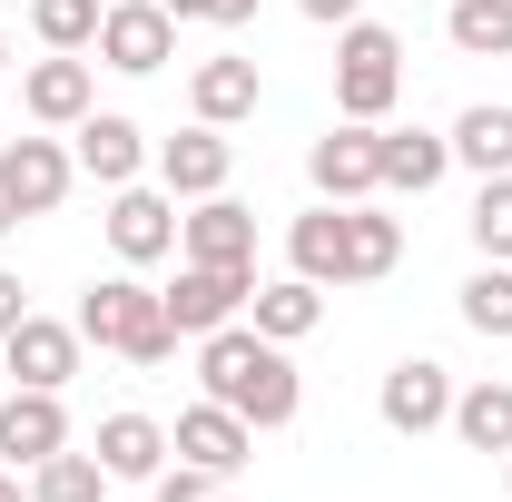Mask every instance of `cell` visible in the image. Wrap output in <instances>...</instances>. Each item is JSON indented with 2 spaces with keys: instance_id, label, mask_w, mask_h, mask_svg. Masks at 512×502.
Masks as SVG:
<instances>
[{
  "instance_id": "cell-22",
  "label": "cell",
  "mask_w": 512,
  "mask_h": 502,
  "mask_svg": "<svg viewBox=\"0 0 512 502\" xmlns=\"http://www.w3.org/2000/svg\"><path fill=\"white\" fill-rule=\"evenodd\" d=\"M444 168H453V138H444V128H384V197L444 188Z\"/></svg>"
},
{
  "instance_id": "cell-8",
  "label": "cell",
  "mask_w": 512,
  "mask_h": 502,
  "mask_svg": "<svg viewBox=\"0 0 512 502\" xmlns=\"http://www.w3.org/2000/svg\"><path fill=\"white\" fill-rule=\"evenodd\" d=\"M168 453H178V463H197V473H227V483H237V473L256 463V424H247V414H227L217 394H197L188 414L168 424Z\"/></svg>"
},
{
  "instance_id": "cell-36",
  "label": "cell",
  "mask_w": 512,
  "mask_h": 502,
  "mask_svg": "<svg viewBox=\"0 0 512 502\" xmlns=\"http://www.w3.org/2000/svg\"><path fill=\"white\" fill-rule=\"evenodd\" d=\"M0 79H10V40H0Z\"/></svg>"
},
{
  "instance_id": "cell-14",
  "label": "cell",
  "mask_w": 512,
  "mask_h": 502,
  "mask_svg": "<svg viewBox=\"0 0 512 502\" xmlns=\"http://www.w3.org/2000/svg\"><path fill=\"white\" fill-rule=\"evenodd\" d=\"M178 256L188 266H256V207H237V197H197L188 217H178Z\"/></svg>"
},
{
  "instance_id": "cell-16",
  "label": "cell",
  "mask_w": 512,
  "mask_h": 502,
  "mask_svg": "<svg viewBox=\"0 0 512 502\" xmlns=\"http://www.w3.org/2000/svg\"><path fill=\"white\" fill-rule=\"evenodd\" d=\"M60 443H69V404L40 394V384H10V404H0V463L30 473V463H50Z\"/></svg>"
},
{
  "instance_id": "cell-24",
  "label": "cell",
  "mask_w": 512,
  "mask_h": 502,
  "mask_svg": "<svg viewBox=\"0 0 512 502\" xmlns=\"http://www.w3.org/2000/svg\"><path fill=\"white\" fill-rule=\"evenodd\" d=\"M345 237H355V286H384V276L404 266V217H384L375 197L345 207Z\"/></svg>"
},
{
  "instance_id": "cell-1",
  "label": "cell",
  "mask_w": 512,
  "mask_h": 502,
  "mask_svg": "<svg viewBox=\"0 0 512 502\" xmlns=\"http://www.w3.org/2000/svg\"><path fill=\"white\" fill-rule=\"evenodd\" d=\"M197 384H207L227 414H247L256 434L296 424V404H306V384H296V365H286V345H266L247 315L217 325V335H197Z\"/></svg>"
},
{
  "instance_id": "cell-7",
  "label": "cell",
  "mask_w": 512,
  "mask_h": 502,
  "mask_svg": "<svg viewBox=\"0 0 512 502\" xmlns=\"http://www.w3.org/2000/svg\"><path fill=\"white\" fill-rule=\"evenodd\" d=\"M375 414H384V434H404V443L444 434V424H453V365H434V355H404V365L375 384Z\"/></svg>"
},
{
  "instance_id": "cell-31",
  "label": "cell",
  "mask_w": 512,
  "mask_h": 502,
  "mask_svg": "<svg viewBox=\"0 0 512 502\" xmlns=\"http://www.w3.org/2000/svg\"><path fill=\"white\" fill-rule=\"evenodd\" d=\"M158 10H168V20H207V30H247L266 0H158Z\"/></svg>"
},
{
  "instance_id": "cell-18",
  "label": "cell",
  "mask_w": 512,
  "mask_h": 502,
  "mask_svg": "<svg viewBox=\"0 0 512 502\" xmlns=\"http://www.w3.org/2000/svg\"><path fill=\"white\" fill-rule=\"evenodd\" d=\"M256 99H266V79H256L247 50H217V60H197V69H188V109H197L207 128L256 119Z\"/></svg>"
},
{
  "instance_id": "cell-3",
  "label": "cell",
  "mask_w": 512,
  "mask_h": 502,
  "mask_svg": "<svg viewBox=\"0 0 512 502\" xmlns=\"http://www.w3.org/2000/svg\"><path fill=\"white\" fill-rule=\"evenodd\" d=\"M404 99V40L384 20H345L335 30V119L384 128V109Z\"/></svg>"
},
{
  "instance_id": "cell-26",
  "label": "cell",
  "mask_w": 512,
  "mask_h": 502,
  "mask_svg": "<svg viewBox=\"0 0 512 502\" xmlns=\"http://www.w3.org/2000/svg\"><path fill=\"white\" fill-rule=\"evenodd\" d=\"M463 325H473L483 345H512V266L483 256V266L463 276Z\"/></svg>"
},
{
  "instance_id": "cell-27",
  "label": "cell",
  "mask_w": 512,
  "mask_h": 502,
  "mask_svg": "<svg viewBox=\"0 0 512 502\" xmlns=\"http://www.w3.org/2000/svg\"><path fill=\"white\" fill-rule=\"evenodd\" d=\"M30 502H109V473H99V453H50V463H30Z\"/></svg>"
},
{
  "instance_id": "cell-33",
  "label": "cell",
  "mask_w": 512,
  "mask_h": 502,
  "mask_svg": "<svg viewBox=\"0 0 512 502\" xmlns=\"http://www.w3.org/2000/svg\"><path fill=\"white\" fill-rule=\"evenodd\" d=\"M20 315H30V296H20V276H10V266H0V335H10V325H20Z\"/></svg>"
},
{
  "instance_id": "cell-32",
  "label": "cell",
  "mask_w": 512,
  "mask_h": 502,
  "mask_svg": "<svg viewBox=\"0 0 512 502\" xmlns=\"http://www.w3.org/2000/svg\"><path fill=\"white\" fill-rule=\"evenodd\" d=\"M296 10H306L316 30H345V20H365V0H296Z\"/></svg>"
},
{
  "instance_id": "cell-35",
  "label": "cell",
  "mask_w": 512,
  "mask_h": 502,
  "mask_svg": "<svg viewBox=\"0 0 512 502\" xmlns=\"http://www.w3.org/2000/svg\"><path fill=\"white\" fill-rule=\"evenodd\" d=\"M0 502H30V473H10V463H0Z\"/></svg>"
},
{
  "instance_id": "cell-20",
  "label": "cell",
  "mask_w": 512,
  "mask_h": 502,
  "mask_svg": "<svg viewBox=\"0 0 512 502\" xmlns=\"http://www.w3.org/2000/svg\"><path fill=\"white\" fill-rule=\"evenodd\" d=\"M247 325L266 335V345H306V335L325 325V286H306V276L286 266V276H266V286L247 296Z\"/></svg>"
},
{
  "instance_id": "cell-11",
  "label": "cell",
  "mask_w": 512,
  "mask_h": 502,
  "mask_svg": "<svg viewBox=\"0 0 512 502\" xmlns=\"http://www.w3.org/2000/svg\"><path fill=\"white\" fill-rule=\"evenodd\" d=\"M109 256L119 266H158V256H178V197L168 188H109Z\"/></svg>"
},
{
  "instance_id": "cell-23",
  "label": "cell",
  "mask_w": 512,
  "mask_h": 502,
  "mask_svg": "<svg viewBox=\"0 0 512 502\" xmlns=\"http://www.w3.org/2000/svg\"><path fill=\"white\" fill-rule=\"evenodd\" d=\"M463 453H512V384H453V424H444Z\"/></svg>"
},
{
  "instance_id": "cell-10",
  "label": "cell",
  "mask_w": 512,
  "mask_h": 502,
  "mask_svg": "<svg viewBox=\"0 0 512 502\" xmlns=\"http://www.w3.org/2000/svg\"><path fill=\"white\" fill-rule=\"evenodd\" d=\"M227 168H237V148H227V128H207V119H188L178 138H158V158H148V178L178 197V207L217 197V188H227Z\"/></svg>"
},
{
  "instance_id": "cell-5",
  "label": "cell",
  "mask_w": 512,
  "mask_h": 502,
  "mask_svg": "<svg viewBox=\"0 0 512 502\" xmlns=\"http://www.w3.org/2000/svg\"><path fill=\"white\" fill-rule=\"evenodd\" d=\"M247 296H256V266H188V256H178V286H158V306H168V325L188 345L217 335V325H237Z\"/></svg>"
},
{
  "instance_id": "cell-12",
  "label": "cell",
  "mask_w": 512,
  "mask_h": 502,
  "mask_svg": "<svg viewBox=\"0 0 512 502\" xmlns=\"http://www.w3.org/2000/svg\"><path fill=\"white\" fill-rule=\"evenodd\" d=\"M69 158H79V178H99V188H138L148 178V128L138 119H119V109H89V119L69 128Z\"/></svg>"
},
{
  "instance_id": "cell-21",
  "label": "cell",
  "mask_w": 512,
  "mask_h": 502,
  "mask_svg": "<svg viewBox=\"0 0 512 502\" xmlns=\"http://www.w3.org/2000/svg\"><path fill=\"white\" fill-rule=\"evenodd\" d=\"M444 138H453V168H473V178H512V99H473Z\"/></svg>"
},
{
  "instance_id": "cell-30",
  "label": "cell",
  "mask_w": 512,
  "mask_h": 502,
  "mask_svg": "<svg viewBox=\"0 0 512 502\" xmlns=\"http://www.w3.org/2000/svg\"><path fill=\"white\" fill-rule=\"evenodd\" d=\"M158 502H227V473H197V463H168L158 483H148Z\"/></svg>"
},
{
  "instance_id": "cell-4",
  "label": "cell",
  "mask_w": 512,
  "mask_h": 502,
  "mask_svg": "<svg viewBox=\"0 0 512 502\" xmlns=\"http://www.w3.org/2000/svg\"><path fill=\"white\" fill-rule=\"evenodd\" d=\"M306 178H316V197L325 207H355V197H384V128H365V119H335L306 148Z\"/></svg>"
},
{
  "instance_id": "cell-2",
  "label": "cell",
  "mask_w": 512,
  "mask_h": 502,
  "mask_svg": "<svg viewBox=\"0 0 512 502\" xmlns=\"http://www.w3.org/2000/svg\"><path fill=\"white\" fill-rule=\"evenodd\" d=\"M99 355H128L138 375H158L188 335L168 325V306H158V286H138V266H119V276H89V296H79V315H69Z\"/></svg>"
},
{
  "instance_id": "cell-6",
  "label": "cell",
  "mask_w": 512,
  "mask_h": 502,
  "mask_svg": "<svg viewBox=\"0 0 512 502\" xmlns=\"http://www.w3.org/2000/svg\"><path fill=\"white\" fill-rule=\"evenodd\" d=\"M168 60H178V20H168L158 0H109V10H99V69L158 79Z\"/></svg>"
},
{
  "instance_id": "cell-25",
  "label": "cell",
  "mask_w": 512,
  "mask_h": 502,
  "mask_svg": "<svg viewBox=\"0 0 512 502\" xmlns=\"http://www.w3.org/2000/svg\"><path fill=\"white\" fill-rule=\"evenodd\" d=\"M444 40L463 60H512V0H444Z\"/></svg>"
},
{
  "instance_id": "cell-28",
  "label": "cell",
  "mask_w": 512,
  "mask_h": 502,
  "mask_svg": "<svg viewBox=\"0 0 512 502\" xmlns=\"http://www.w3.org/2000/svg\"><path fill=\"white\" fill-rule=\"evenodd\" d=\"M99 10L109 0H30V30L40 50H99Z\"/></svg>"
},
{
  "instance_id": "cell-34",
  "label": "cell",
  "mask_w": 512,
  "mask_h": 502,
  "mask_svg": "<svg viewBox=\"0 0 512 502\" xmlns=\"http://www.w3.org/2000/svg\"><path fill=\"white\" fill-rule=\"evenodd\" d=\"M20 227H30V217H20V197L0 188V237H20Z\"/></svg>"
},
{
  "instance_id": "cell-15",
  "label": "cell",
  "mask_w": 512,
  "mask_h": 502,
  "mask_svg": "<svg viewBox=\"0 0 512 502\" xmlns=\"http://www.w3.org/2000/svg\"><path fill=\"white\" fill-rule=\"evenodd\" d=\"M20 109H30L40 128H79L89 109H99V79H89V60H79V50L30 60V69H20Z\"/></svg>"
},
{
  "instance_id": "cell-29",
  "label": "cell",
  "mask_w": 512,
  "mask_h": 502,
  "mask_svg": "<svg viewBox=\"0 0 512 502\" xmlns=\"http://www.w3.org/2000/svg\"><path fill=\"white\" fill-rule=\"evenodd\" d=\"M473 256H493V266H512V178H483L473 188Z\"/></svg>"
},
{
  "instance_id": "cell-37",
  "label": "cell",
  "mask_w": 512,
  "mask_h": 502,
  "mask_svg": "<svg viewBox=\"0 0 512 502\" xmlns=\"http://www.w3.org/2000/svg\"><path fill=\"white\" fill-rule=\"evenodd\" d=\"M503 483H512V453H503Z\"/></svg>"
},
{
  "instance_id": "cell-9",
  "label": "cell",
  "mask_w": 512,
  "mask_h": 502,
  "mask_svg": "<svg viewBox=\"0 0 512 502\" xmlns=\"http://www.w3.org/2000/svg\"><path fill=\"white\" fill-rule=\"evenodd\" d=\"M79 355H89V335H79V325H60V315H20V325L0 335V365H10V384H40V394H69Z\"/></svg>"
},
{
  "instance_id": "cell-17",
  "label": "cell",
  "mask_w": 512,
  "mask_h": 502,
  "mask_svg": "<svg viewBox=\"0 0 512 502\" xmlns=\"http://www.w3.org/2000/svg\"><path fill=\"white\" fill-rule=\"evenodd\" d=\"M286 266L306 276V286H355V237H345V207H306L296 227H286Z\"/></svg>"
},
{
  "instance_id": "cell-19",
  "label": "cell",
  "mask_w": 512,
  "mask_h": 502,
  "mask_svg": "<svg viewBox=\"0 0 512 502\" xmlns=\"http://www.w3.org/2000/svg\"><path fill=\"white\" fill-rule=\"evenodd\" d=\"M89 453H99L109 483H158V473H168V424H158V414H109Z\"/></svg>"
},
{
  "instance_id": "cell-13",
  "label": "cell",
  "mask_w": 512,
  "mask_h": 502,
  "mask_svg": "<svg viewBox=\"0 0 512 502\" xmlns=\"http://www.w3.org/2000/svg\"><path fill=\"white\" fill-rule=\"evenodd\" d=\"M0 188L20 197V217H60V197L79 188L69 138H10V148H0Z\"/></svg>"
}]
</instances>
